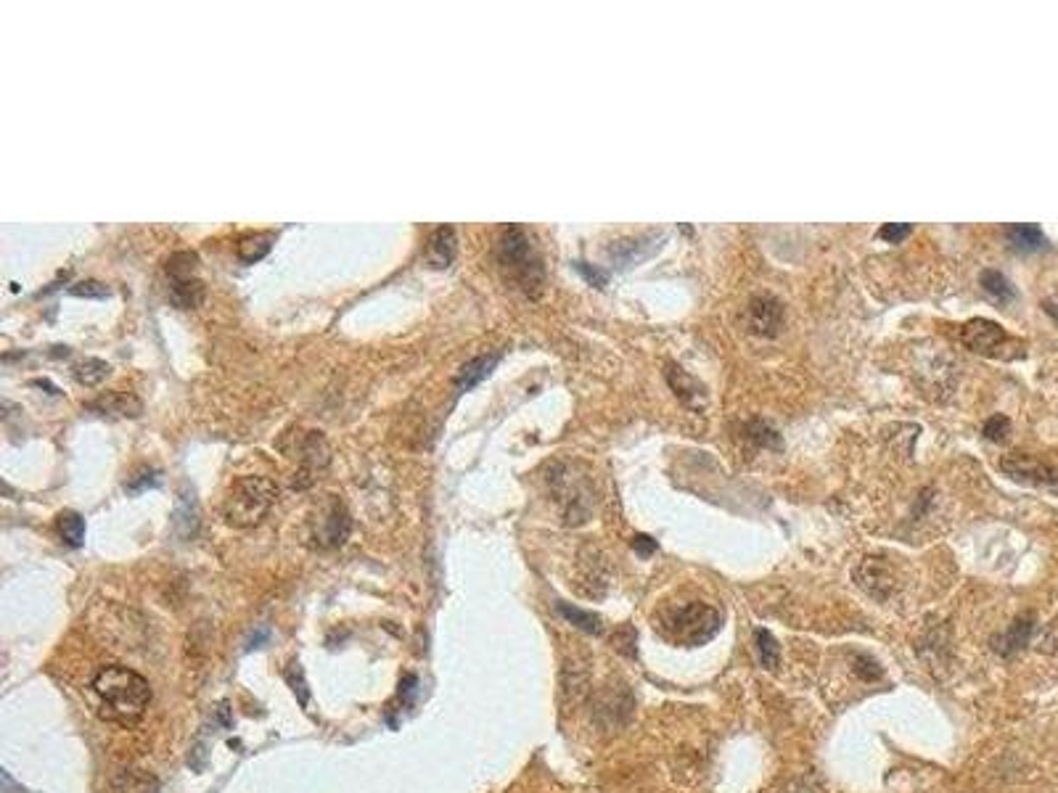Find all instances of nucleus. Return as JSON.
Wrapping results in <instances>:
<instances>
[{"instance_id":"1","label":"nucleus","mask_w":1058,"mask_h":793,"mask_svg":"<svg viewBox=\"0 0 1058 793\" xmlns=\"http://www.w3.org/2000/svg\"><path fill=\"white\" fill-rule=\"evenodd\" d=\"M90 691L98 704V716L119 727H133L135 722H141L151 704L149 680L122 664L98 669Z\"/></svg>"},{"instance_id":"2","label":"nucleus","mask_w":1058,"mask_h":793,"mask_svg":"<svg viewBox=\"0 0 1058 793\" xmlns=\"http://www.w3.org/2000/svg\"><path fill=\"white\" fill-rule=\"evenodd\" d=\"M495 260L509 283L527 296H540L545 286V267L532 244V236L522 225H503L495 239Z\"/></svg>"},{"instance_id":"3","label":"nucleus","mask_w":1058,"mask_h":793,"mask_svg":"<svg viewBox=\"0 0 1058 793\" xmlns=\"http://www.w3.org/2000/svg\"><path fill=\"white\" fill-rule=\"evenodd\" d=\"M548 487L566 527H580L590 522L596 508V492L588 476L577 473V468L569 463H556L548 471Z\"/></svg>"},{"instance_id":"4","label":"nucleus","mask_w":1058,"mask_h":793,"mask_svg":"<svg viewBox=\"0 0 1058 793\" xmlns=\"http://www.w3.org/2000/svg\"><path fill=\"white\" fill-rule=\"evenodd\" d=\"M278 498V487L264 479V476H244L239 479L225 503H223V516L231 527L236 529H249L255 524H260L267 511L273 508Z\"/></svg>"},{"instance_id":"5","label":"nucleus","mask_w":1058,"mask_h":793,"mask_svg":"<svg viewBox=\"0 0 1058 793\" xmlns=\"http://www.w3.org/2000/svg\"><path fill=\"white\" fill-rule=\"evenodd\" d=\"M722 627V617L717 609L706 603H688L683 609H675L664 617V635L686 648H699L709 643Z\"/></svg>"},{"instance_id":"6","label":"nucleus","mask_w":1058,"mask_h":793,"mask_svg":"<svg viewBox=\"0 0 1058 793\" xmlns=\"http://www.w3.org/2000/svg\"><path fill=\"white\" fill-rule=\"evenodd\" d=\"M165 272L170 280V302L177 310H193L204 302V280L199 278V255L196 252H175Z\"/></svg>"},{"instance_id":"7","label":"nucleus","mask_w":1058,"mask_h":793,"mask_svg":"<svg viewBox=\"0 0 1058 793\" xmlns=\"http://www.w3.org/2000/svg\"><path fill=\"white\" fill-rule=\"evenodd\" d=\"M353 531V519L350 511L345 508V503L334 495H329V500L318 508V519H315V529H313V539L321 550H331L347 542Z\"/></svg>"},{"instance_id":"8","label":"nucleus","mask_w":1058,"mask_h":793,"mask_svg":"<svg viewBox=\"0 0 1058 793\" xmlns=\"http://www.w3.org/2000/svg\"><path fill=\"white\" fill-rule=\"evenodd\" d=\"M961 342L969 347L971 352L984 354V357H1008L1005 350L1013 347V339L1005 334V328L995 320L987 318H973L961 328Z\"/></svg>"},{"instance_id":"9","label":"nucleus","mask_w":1058,"mask_h":793,"mask_svg":"<svg viewBox=\"0 0 1058 793\" xmlns=\"http://www.w3.org/2000/svg\"><path fill=\"white\" fill-rule=\"evenodd\" d=\"M746 326L757 336H776L784 326V304L773 294H754L746 307Z\"/></svg>"},{"instance_id":"10","label":"nucleus","mask_w":1058,"mask_h":793,"mask_svg":"<svg viewBox=\"0 0 1058 793\" xmlns=\"http://www.w3.org/2000/svg\"><path fill=\"white\" fill-rule=\"evenodd\" d=\"M855 582L863 593H868L876 601H889L894 595V574L889 569V563L882 558H866L858 569H855Z\"/></svg>"},{"instance_id":"11","label":"nucleus","mask_w":1058,"mask_h":793,"mask_svg":"<svg viewBox=\"0 0 1058 793\" xmlns=\"http://www.w3.org/2000/svg\"><path fill=\"white\" fill-rule=\"evenodd\" d=\"M1032 632H1035V614H1032V611H1024V614H1019V617L1008 624L1005 632H1000V635L992 637V651L1000 653V656H1005V659H1011V656H1016L1021 648L1030 645Z\"/></svg>"},{"instance_id":"12","label":"nucleus","mask_w":1058,"mask_h":793,"mask_svg":"<svg viewBox=\"0 0 1058 793\" xmlns=\"http://www.w3.org/2000/svg\"><path fill=\"white\" fill-rule=\"evenodd\" d=\"M201 527V511H199V500L196 492L191 487H180L177 490L175 511H173V529L180 539H193L199 534Z\"/></svg>"},{"instance_id":"13","label":"nucleus","mask_w":1058,"mask_h":793,"mask_svg":"<svg viewBox=\"0 0 1058 793\" xmlns=\"http://www.w3.org/2000/svg\"><path fill=\"white\" fill-rule=\"evenodd\" d=\"M630 714H632V696H630V691L624 685H614V688L609 685L598 696V704H596V719L598 722H604L609 727H617V724L627 722Z\"/></svg>"},{"instance_id":"14","label":"nucleus","mask_w":1058,"mask_h":793,"mask_svg":"<svg viewBox=\"0 0 1058 793\" xmlns=\"http://www.w3.org/2000/svg\"><path fill=\"white\" fill-rule=\"evenodd\" d=\"M1003 471H1008L1011 476H1016L1021 481H1032V484H1043V487H1058L1056 471L1051 465L1035 460V457H1027V455L1005 457L1003 460Z\"/></svg>"},{"instance_id":"15","label":"nucleus","mask_w":1058,"mask_h":793,"mask_svg":"<svg viewBox=\"0 0 1058 793\" xmlns=\"http://www.w3.org/2000/svg\"><path fill=\"white\" fill-rule=\"evenodd\" d=\"M662 241H664V233H648V236H640V239H627V241H617L609 249V255H612V260L619 267H630L638 260H646L648 255H654L662 247Z\"/></svg>"},{"instance_id":"16","label":"nucleus","mask_w":1058,"mask_h":793,"mask_svg":"<svg viewBox=\"0 0 1058 793\" xmlns=\"http://www.w3.org/2000/svg\"><path fill=\"white\" fill-rule=\"evenodd\" d=\"M498 360H501V352H490V354H479V357H474V360H468L466 365H460V370L455 373V378H452V389H455V394L460 397V394H466V392H471L474 386H479L490 373H492V368L498 365Z\"/></svg>"},{"instance_id":"17","label":"nucleus","mask_w":1058,"mask_h":793,"mask_svg":"<svg viewBox=\"0 0 1058 793\" xmlns=\"http://www.w3.org/2000/svg\"><path fill=\"white\" fill-rule=\"evenodd\" d=\"M664 376H667V384L672 386V392H675V397L683 402V405H688V408H694V410H699L702 405H704V386L691 376V373H686L683 368H678V365H667V370H664Z\"/></svg>"},{"instance_id":"18","label":"nucleus","mask_w":1058,"mask_h":793,"mask_svg":"<svg viewBox=\"0 0 1058 793\" xmlns=\"http://www.w3.org/2000/svg\"><path fill=\"white\" fill-rule=\"evenodd\" d=\"M455 255H458V239H455V231H452L450 225H440V228H435V231H432V236H429V241H427V260H429V264H432V267H437V270H444V267H450V264H452Z\"/></svg>"},{"instance_id":"19","label":"nucleus","mask_w":1058,"mask_h":793,"mask_svg":"<svg viewBox=\"0 0 1058 793\" xmlns=\"http://www.w3.org/2000/svg\"><path fill=\"white\" fill-rule=\"evenodd\" d=\"M114 793H162L159 778L141 767H125L111 778Z\"/></svg>"},{"instance_id":"20","label":"nucleus","mask_w":1058,"mask_h":793,"mask_svg":"<svg viewBox=\"0 0 1058 793\" xmlns=\"http://www.w3.org/2000/svg\"><path fill=\"white\" fill-rule=\"evenodd\" d=\"M561 693L569 704H580L585 701V696L590 693V672L585 664L580 661H566L561 669Z\"/></svg>"},{"instance_id":"21","label":"nucleus","mask_w":1058,"mask_h":793,"mask_svg":"<svg viewBox=\"0 0 1058 793\" xmlns=\"http://www.w3.org/2000/svg\"><path fill=\"white\" fill-rule=\"evenodd\" d=\"M90 410H98V413H117V416H130V418H138L141 413H143V405H141V400L138 397H133V394H127V392H114V394H106V397H101V400H95V402H90L88 405Z\"/></svg>"},{"instance_id":"22","label":"nucleus","mask_w":1058,"mask_h":793,"mask_svg":"<svg viewBox=\"0 0 1058 793\" xmlns=\"http://www.w3.org/2000/svg\"><path fill=\"white\" fill-rule=\"evenodd\" d=\"M556 609H558V614L566 619L572 627H577L580 632H585V635H604V619L598 617V614H593V611H585V609H577V606H569V603H556Z\"/></svg>"},{"instance_id":"23","label":"nucleus","mask_w":1058,"mask_h":793,"mask_svg":"<svg viewBox=\"0 0 1058 793\" xmlns=\"http://www.w3.org/2000/svg\"><path fill=\"white\" fill-rule=\"evenodd\" d=\"M1005 236H1008V244L1019 252H1038L1046 247V236L1038 225H1008Z\"/></svg>"},{"instance_id":"24","label":"nucleus","mask_w":1058,"mask_h":793,"mask_svg":"<svg viewBox=\"0 0 1058 793\" xmlns=\"http://www.w3.org/2000/svg\"><path fill=\"white\" fill-rule=\"evenodd\" d=\"M273 241H275V236H273V233H249V236H244V239L239 241V247H236V257H239V260H241L244 264L260 263L264 255L270 252Z\"/></svg>"},{"instance_id":"25","label":"nucleus","mask_w":1058,"mask_h":793,"mask_svg":"<svg viewBox=\"0 0 1058 793\" xmlns=\"http://www.w3.org/2000/svg\"><path fill=\"white\" fill-rule=\"evenodd\" d=\"M979 283H981V288L987 291V296H992V299L1000 302V304H1008V302L1016 299V288L1011 286V280H1008L1000 270H981Z\"/></svg>"},{"instance_id":"26","label":"nucleus","mask_w":1058,"mask_h":793,"mask_svg":"<svg viewBox=\"0 0 1058 793\" xmlns=\"http://www.w3.org/2000/svg\"><path fill=\"white\" fill-rule=\"evenodd\" d=\"M56 531L69 547H80L85 542V519L77 511H61L56 516Z\"/></svg>"},{"instance_id":"27","label":"nucleus","mask_w":1058,"mask_h":793,"mask_svg":"<svg viewBox=\"0 0 1058 793\" xmlns=\"http://www.w3.org/2000/svg\"><path fill=\"white\" fill-rule=\"evenodd\" d=\"M754 648H757L760 664H762L765 669L776 672L778 664H781V645H778V640L773 637V632L757 627V629H754Z\"/></svg>"},{"instance_id":"28","label":"nucleus","mask_w":1058,"mask_h":793,"mask_svg":"<svg viewBox=\"0 0 1058 793\" xmlns=\"http://www.w3.org/2000/svg\"><path fill=\"white\" fill-rule=\"evenodd\" d=\"M109 373H111V368L103 360H95V357H88V360L75 365V378L83 386H98Z\"/></svg>"},{"instance_id":"29","label":"nucleus","mask_w":1058,"mask_h":793,"mask_svg":"<svg viewBox=\"0 0 1058 793\" xmlns=\"http://www.w3.org/2000/svg\"><path fill=\"white\" fill-rule=\"evenodd\" d=\"M154 487H159V471L157 468H141L125 481V490L130 495H141V492L154 490Z\"/></svg>"},{"instance_id":"30","label":"nucleus","mask_w":1058,"mask_h":793,"mask_svg":"<svg viewBox=\"0 0 1058 793\" xmlns=\"http://www.w3.org/2000/svg\"><path fill=\"white\" fill-rule=\"evenodd\" d=\"M852 672L863 680V683H874V680H882L883 669L879 667V661L874 659V656H868V653H858L855 656V664H852Z\"/></svg>"},{"instance_id":"31","label":"nucleus","mask_w":1058,"mask_h":793,"mask_svg":"<svg viewBox=\"0 0 1058 793\" xmlns=\"http://www.w3.org/2000/svg\"><path fill=\"white\" fill-rule=\"evenodd\" d=\"M612 645H614V651H619L622 656L635 659V656H638V651H635V645H638V632H635V627H630V624L619 627L617 632H614V637H612Z\"/></svg>"},{"instance_id":"32","label":"nucleus","mask_w":1058,"mask_h":793,"mask_svg":"<svg viewBox=\"0 0 1058 793\" xmlns=\"http://www.w3.org/2000/svg\"><path fill=\"white\" fill-rule=\"evenodd\" d=\"M749 440H754L760 447H776L781 449V437L776 434V429H770L762 421H752L749 424Z\"/></svg>"},{"instance_id":"33","label":"nucleus","mask_w":1058,"mask_h":793,"mask_svg":"<svg viewBox=\"0 0 1058 793\" xmlns=\"http://www.w3.org/2000/svg\"><path fill=\"white\" fill-rule=\"evenodd\" d=\"M286 683L291 685V691H294V696L299 699V704L302 706L310 704V691H307L305 672H302V667H299V664H291V667L286 669Z\"/></svg>"},{"instance_id":"34","label":"nucleus","mask_w":1058,"mask_h":793,"mask_svg":"<svg viewBox=\"0 0 1058 793\" xmlns=\"http://www.w3.org/2000/svg\"><path fill=\"white\" fill-rule=\"evenodd\" d=\"M69 294H72V296H85V299H106L111 291H109V286L101 283V280H80V283H75V286L69 288Z\"/></svg>"},{"instance_id":"35","label":"nucleus","mask_w":1058,"mask_h":793,"mask_svg":"<svg viewBox=\"0 0 1058 793\" xmlns=\"http://www.w3.org/2000/svg\"><path fill=\"white\" fill-rule=\"evenodd\" d=\"M574 270H577L590 286H596V288H604V286L609 283V272H606L604 267H596V264L588 263H574Z\"/></svg>"},{"instance_id":"36","label":"nucleus","mask_w":1058,"mask_h":793,"mask_svg":"<svg viewBox=\"0 0 1058 793\" xmlns=\"http://www.w3.org/2000/svg\"><path fill=\"white\" fill-rule=\"evenodd\" d=\"M1008 432H1011V421L1005 418V416H992L987 424H984V437L992 441H1000L1008 437Z\"/></svg>"},{"instance_id":"37","label":"nucleus","mask_w":1058,"mask_h":793,"mask_svg":"<svg viewBox=\"0 0 1058 793\" xmlns=\"http://www.w3.org/2000/svg\"><path fill=\"white\" fill-rule=\"evenodd\" d=\"M913 233V225H907V223H886L882 231H879V239L882 241H889V244H899L902 239H907Z\"/></svg>"},{"instance_id":"38","label":"nucleus","mask_w":1058,"mask_h":793,"mask_svg":"<svg viewBox=\"0 0 1058 793\" xmlns=\"http://www.w3.org/2000/svg\"><path fill=\"white\" fill-rule=\"evenodd\" d=\"M656 539H651L648 534H635L632 537V550L640 555V558H648V555H654L656 553Z\"/></svg>"},{"instance_id":"39","label":"nucleus","mask_w":1058,"mask_h":793,"mask_svg":"<svg viewBox=\"0 0 1058 793\" xmlns=\"http://www.w3.org/2000/svg\"><path fill=\"white\" fill-rule=\"evenodd\" d=\"M267 637H270V629H267V627H257V632H252V635H249V640H247V651H252V648H260Z\"/></svg>"},{"instance_id":"40","label":"nucleus","mask_w":1058,"mask_h":793,"mask_svg":"<svg viewBox=\"0 0 1058 793\" xmlns=\"http://www.w3.org/2000/svg\"><path fill=\"white\" fill-rule=\"evenodd\" d=\"M1043 310L1054 318L1058 323V294H1054V296H1048L1046 302H1043Z\"/></svg>"},{"instance_id":"41","label":"nucleus","mask_w":1058,"mask_h":793,"mask_svg":"<svg viewBox=\"0 0 1058 793\" xmlns=\"http://www.w3.org/2000/svg\"><path fill=\"white\" fill-rule=\"evenodd\" d=\"M799 793H807V791H799Z\"/></svg>"}]
</instances>
